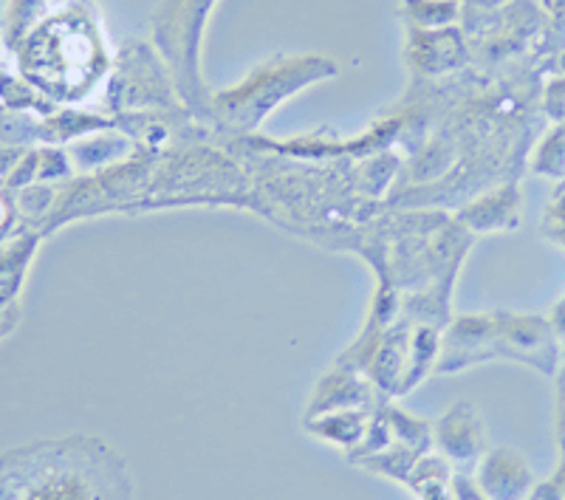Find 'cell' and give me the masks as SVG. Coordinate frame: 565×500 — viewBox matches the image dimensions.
<instances>
[{
	"mask_svg": "<svg viewBox=\"0 0 565 500\" xmlns=\"http://www.w3.org/2000/svg\"><path fill=\"white\" fill-rule=\"evenodd\" d=\"M540 230H543V235H546L552 244L565 249V187H559L557 193H554V199L548 201L546 212H543V221H540Z\"/></svg>",
	"mask_w": 565,
	"mask_h": 500,
	"instance_id": "cell-18",
	"label": "cell"
},
{
	"mask_svg": "<svg viewBox=\"0 0 565 500\" xmlns=\"http://www.w3.org/2000/svg\"><path fill=\"white\" fill-rule=\"evenodd\" d=\"M23 153L26 150L23 148H12V145H0V187H7L9 175H12V170L18 167V161L23 159Z\"/></svg>",
	"mask_w": 565,
	"mask_h": 500,
	"instance_id": "cell-23",
	"label": "cell"
},
{
	"mask_svg": "<svg viewBox=\"0 0 565 500\" xmlns=\"http://www.w3.org/2000/svg\"><path fill=\"white\" fill-rule=\"evenodd\" d=\"M218 0H161L153 14V43L173 77L175 94L193 110H210L201 77V43Z\"/></svg>",
	"mask_w": 565,
	"mask_h": 500,
	"instance_id": "cell-5",
	"label": "cell"
},
{
	"mask_svg": "<svg viewBox=\"0 0 565 500\" xmlns=\"http://www.w3.org/2000/svg\"><path fill=\"white\" fill-rule=\"evenodd\" d=\"M402 9L418 29H444L458 20V0H405Z\"/></svg>",
	"mask_w": 565,
	"mask_h": 500,
	"instance_id": "cell-17",
	"label": "cell"
},
{
	"mask_svg": "<svg viewBox=\"0 0 565 500\" xmlns=\"http://www.w3.org/2000/svg\"><path fill=\"white\" fill-rule=\"evenodd\" d=\"M71 153L77 156L79 164H99L108 153H116V141H110L108 136H99V139L79 141L71 148Z\"/></svg>",
	"mask_w": 565,
	"mask_h": 500,
	"instance_id": "cell-20",
	"label": "cell"
},
{
	"mask_svg": "<svg viewBox=\"0 0 565 500\" xmlns=\"http://www.w3.org/2000/svg\"><path fill=\"white\" fill-rule=\"evenodd\" d=\"M65 173H68V161H65V156L60 153V150H40L38 179H60V175Z\"/></svg>",
	"mask_w": 565,
	"mask_h": 500,
	"instance_id": "cell-21",
	"label": "cell"
},
{
	"mask_svg": "<svg viewBox=\"0 0 565 500\" xmlns=\"http://www.w3.org/2000/svg\"><path fill=\"white\" fill-rule=\"evenodd\" d=\"M433 447L438 449V456L452 464L456 472L476 469L489 449L487 422L478 404L456 402L450 411H444L433 422Z\"/></svg>",
	"mask_w": 565,
	"mask_h": 500,
	"instance_id": "cell-6",
	"label": "cell"
},
{
	"mask_svg": "<svg viewBox=\"0 0 565 500\" xmlns=\"http://www.w3.org/2000/svg\"><path fill=\"white\" fill-rule=\"evenodd\" d=\"M529 500H563V494L557 492V487H554L552 481H540L537 487H534L532 498Z\"/></svg>",
	"mask_w": 565,
	"mask_h": 500,
	"instance_id": "cell-25",
	"label": "cell"
},
{
	"mask_svg": "<svg viewBox=\"0 0 565 500\" xmlns=\"http://www.w3.org/2000/svg\"><path fill=\"white\" fill-rule=\"evenodd\" d=\"M337 77V65L326 57H282L269 65H260L235 88L218 91L210 97V114L224 119L226 125L252 130L295 91L315 85L320 79Z\"/></svg>",
	"mask_w": 565,
	"mask_h": 500,
	"instance_id": "cell-4",
	"label": "cell"
},
{
	"mask_svg": "<svg viewBox=\"0 0 565 500\" xmlns=\"http://www.w3.org/2000/svg\"><path fill=\"white\" fill-rule=\"evenodd\" d=\"M38 249V235H18L9 244H0V340L18 326L20 283Z\"/></svg>",
	"mask_w": 565,
	"mask_h": 500,
	"instance_id": "cell-9",
	"label": "cell"
},
{
	"mask_svg": "<svg viewBox=\"0 0 565 500\" xmlns=\"http://www.w3.org/2000/svg\"><path fill=\"white\" fill-rule=\"evenodd\" d=\"M563 187H565V181H563Z\"/></svg>",
	"mask_w": 565,
	"mask_h": 500,
	"instance_id": "cell-27",
	"label": "cell"
},
{
	"mask_svg": "<svg viewBox=\"0 0 565 500\" xmlns=\"http://www.w3.org/2000/svg\"><path fill=\"white\" fill-rule=\"evenodd\" d=\"M20 79L54 105L83 103L110 71L99 14L90 0H68L45 14L18 45Z\"/></svg>",
	"mask_w": 565,
	"mask_h": 500,
	"instance_id": "cell-2",
	"label": "cell"
},
{
	"mask_svg": "<svg viewBox=\"0 0 565 500\" xmlns=\"http://www.w3.org/2000/svg\"><path fill=\"white\" fill-rule=\"evenodd\" d=\"M518 219H521V190L514 184L494 190L492 195H487V199L467 210V221L478 232L514 230Z\"/></svg>",
	"mask_w": 565,
	"mask_h": 500,
	"instance_id": "cell-11",
	"label": "cell"
},
{
	"mask_svg": "<svg viewBox=\"0 0 565 500\" xmlns=\"http://www.w3.org/2000/svg\"><path fill=\"white\" fill-rule=\"evenodd\" d=\"M472 478L487 500H529L540 483L532 464L514 447H489Z\"/></svg>",
	"mask_w": 565,
	"mask_h": 500,
	"instance_id": "cell-7",
	"label": "cell"
},
{
	"mask_svg": "<svg viewBox=\"0 0 565 500\" xmlns=\"http://www.w3.org/2000/svg\"><path fill=\"white\" fill-rule=\"evenodd\" d=\"M385 416L387 424H391V433H393V442L398 444H407V447L418 449V453H430L433 449V422H424V418L411 416L405 413L402 407L396 404H387L385 402Z\"/></svg>",
	"mask_w": 565,
	"mask_h": 500,
	"instance_id": "cell-15",
	"label": "cell"
},
{
	"mask_svg": "<svg viewBox=\"0 0 565 500\" xmlns=\"http://www.w3.org/2000/svg\"><path fill=\"white\" fill-rule=\"evenodd\" d=\"M452 475L456 469L447 458L427 453L416 461L405 487H411L418 500H452Z\"/></svg>",
	"mask_w": 565,
	"mask_h": 500,
	"instance_id": "cell-12",
	"label": "cell"
},
{
	"mask_svg": "<svg viewBox=\"0 0 565 500\" xmlns=\"http://www.w3.org/2000/svg\"><path fill=\"white\" fill-rule=\"evenodd\" d=\"M532 173L565 181V123H557L543 136L532 156Z\"/></svg>",
	"mask_w": 565,
	"mask_h": 500,
	"instance_id": "cell-16",
	"label": "cell"
},
{
	"mask_svg": "<svg viewBox=\"0 0 565 500\" xmlns=\"http://www.w3.org/2000/svg\"><path fill=\"white\" fill-rule=\"evenodd\" d=\"M559 71H563V74H565V52L559 54Z\"/></svg>",
	"mask_w": 565,
	"mask_h": 500,
	"instance_id": "cell-26",
	"label": "cell"
},
{
	"mask_svg": "<svg viewBox=\"0 0 565 500\" xmlns=\"http://www.w3.org/2000/svg\"><path fill=\"white\" fill-rule=\"evenodd\" d=\"M546 320H548V326H552L554 340H557L559 353H563V360H565V295L554 302V308L548 311Z\"/></svg>",
	"mask_w": 565,
	"mask_h": 500,
	"instance_id": "cell-22",
	"label": "cell"
},
{
	"mask_svg": "<svg viewBox=\"0 0 565 500\" xmlns=\"http://www.w3.org/2000/svg\"><path fill=\"white\" fill-rule=\"evenodd\" d=\"M554 442L565 456V362L554 373Z\"/></svg>",
	"mask_w": 565,
	"mask_h": 500,
	"instance_id": "cell-19",
	"label": "cell"
},
{
	"mask_svg": "<svg viewBox=\"0 0 565 500\" xmlns=\"http://www.w3.org/2000/svg\"><path fill=\"white\" fill-rule=\"evenodd\" d=\"M373 411H365V407H353V411H331L322 413V416L302 418V427L311 433L320 442L334 444V447L342 449H356L365 438L367 427H371Z\"/></svg>",
	"mask_w": 565,
	"mask_h": 500,
	"instance_id": "cell-10",
	"label": "cell"
},
{
	"mask_svg": "<svg viewBox=\"0 0 565 500\" xmlns=\"http://www.w3.org/2000/svg\"><path fill=\"white\" fill-rule=\"evenodd\" d=\"M45 18V0H9L3 12V45L9 52H18L29 32Z\"/></svg>",
	"mask_w": 565,
	"mask_h": 500,
	"instance_id": "cell-14",
	"label": "cell"
},
{
	"mask_svg": "<svg viewBox=\"0 0 565 500\" xmlns=\"http://www.w3.org/2000/svg\"><path fill=\"white\" fill-rule=\"evenodd\" d=\"M422 456L424 453H418V449L407 447V444L393 442L391 447H385L382 453H373V456L356 461V467L367 469V472L385 475V478H391V481H396V483H405Z\"/></svg>",
	"mask_w": 565,
	"mask_h": 500,
	"instance_id": "cell-13",
	"label": "cell"
},
{
	"mask_svg": "<svg viewBox=\"0 0 565 500\" xmlns=\"http://www.w3.org/2000/svg\"><path fill=\"white\" fill-rule=\"evenodd\" d=\"M537 3L548 18V23L565 38V0H537Z\"/></svg>",
	"mask_w": 565,
	"mask_h": 500,
	"instance_id": "cell-24",
	"label": "cell"
},
{
	"mask_svg": "<svg viewBox=\"0 0 565 500\" xmlns=\"http://www.w3.org/2000/svg\"><path fill=\"white\" fill-rule=\"evenodd\" d=\"M489 360L521 362L543 376H554L563 353L546 317L498 311L483 317H461L447 333L436 371L456 373Z\"/></svg>",
	"mask_w": 565,
	"mask_h": 500,
	"instance_id": "cell-3",
	"label": "cell"
},
{
	"mask_svg": "<svg viewBox=\"0 0 565 500\" xmlns=\"http://www.w3.org/2000/svg\"><path fill=\"white\" fill-rule=\"evenodd\" d=\"M385 398L376 396V387L360 379L351 371H331L317 382L315 393L306 407V418L322 416L331 411H353V407H365V411H376Z\"/></svg>",
	"mask_w": 565,
	"mask_h": 500,
	"instance_id": "cell-8",
	"label": "cell"
},
{
	"mask_svg": "<svg viewBox=\"0 0 565 500\" xmlns=\"http://www.w3.org/2000/svg\"><path fill=\"white\" fill-rule=\"evenodd\" d=\"M0 500H136V489L108 442L71 433L0 453Z\"/></svg>",
	"mask_w": 565,
	"mask_h": 500,
	"instance_id": "cell-1",
	"label": "cell"
}]
</instances>
